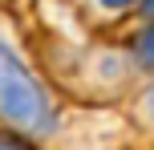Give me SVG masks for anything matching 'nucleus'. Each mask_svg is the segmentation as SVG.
<instances>
[{"label":"nucleus","mask_w":154,"mask_h":150,"mask_svg":"<svg viewBox=\"0 0 154 150\" xmlns=\"http://www.w3.org/2000/svg\"><path fill=\"white\" fill-rule=\"evenodd\" d=\"M0 118L37 138L57 126V114H53L45 85L32 77V69L8 45H0Z\"/></svg>","instance_id":"nucleus-1"},{"label":"nucleus","mask_w":154,"mask_h":150,"mask_svg":"<svg viewBox=\"0 0 154 150\" xmlns=\"http://www.w3.org/2000/svg\"><path fill=\"white\" fill-rule=\"evenodd\" d=\"M138 61L146 65V69H154V29L138 37Z\"/></svg>","instance_id":"nucleus-2"},{"label":"nucleus","mask_w":154,"mask_h":150,"mask_svg":"<svg viewBox=\"0 0 154 150\" xmlns=\"http://www.w3.org/2000/svg\"><path fill=\"white\" fill-rule=\"evenodd\" d=\"M0 150H29V146H20V142H12V138H0Z\"/></svg>","instance_id":"nucleus-3"},{"label":"nucleus","mask_w":154,"mask_h":150,"mask_svg":"<svg viewBox=\"0 0 154 150\" xmlns=\"http://www.w3.org/2000/svg\"><path fill=\"white\" fill-rule=\"evenodd\" d=\"M146 118L154 122V89H150V93H146Z\"/></svg>","instance_id":"nucleus-4"},{"label":"nucleus","mask_w":154,"mask_h":150,"mask_svg":"<svg viewBox=\"0 0 154 150\" xmlns=\"http://www.w3.org/2000/svg\"><path fill=\"white\" fill-rule=\"evenodd\" d=\"M106 8H126V4H134V0H101Z\"/></svg>","instance_id":"nucleus-5"},{"label":"nucleus","mask_w":154,"mask_h":150,"mask_svg":"<svg viewBox=\"0 0 154 150\" xmlns=\"http://www.w3.org/2000/svg\"><path fill=\"white\" fill-rule=\"evenodd\" d=\"M146 16H154V0H146Z\"/></svg>","instance_id":"nucleus-6"}]
</instances>
